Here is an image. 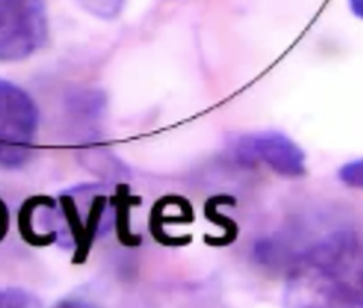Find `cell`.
<instances>
[{
    "label": "cell",
    "mask_w": 363,
    "mask_h": 308,
    "mask_svg": "<svg viewBox=\"0 0 363 308\" xmlns=\"http://www.w3.org/2000/svg\"><path fill=\"white\" fill-rule=\"evenodd\" d=\"M40 127L37 103L21 86L0 79V168L26 165Z\"/></svg>",
    "instance_id": "obj_1"
},
{
    "label": "cell",
    "mask_w": 363,
    "mask_h": 308,
    "mask_svg": "<svg viewBox=\"0 0 363 308\" xmlns=\"http://www.w3.org/2000/svg\"><path fill=\"white\" fill-rule=\"evenodd\" d=\"M49 16L43 0H0V62H20L44 47Z\"/></svg>",
    "instance_id": "obj_2"
},
{
    "label": "cell",
    "mask_w": 363,
    "mask_h": 308,
    "mask_svg": "<svg viewBox=\"0 0 363 308\" xmlns=\"http://www.w3.org/2000/svg\"><path fill=\"white\" fill-rule=\"evenodd\" d=\"M230 152L242 166H265L285 178L306 176V154L289 136L276 130L245 133L233 141Z\"/></svg>",
    "instance_id": "obj_3"
},
{
    "label": "cell",
    "mask_w": 363,
    "mask_h": 308,
    "mask_svg": "<svg viewBox=\"0 0 363 308\" xmlns=\"http://www.w3.org/2000/svg\"><path fill=\"white\" fill-rule=\"evenodd\" d=\"M88 14L101 20L117 18L126 5V0H74Z\"/></svg>",
    "instance_id": "obj_4"
},
{
    "label": "cell",
    "mask_w": 363,
    "mask_h": 308,
    "mask_svg": "<svg viewBox=\"0 0 363 308\" xmlns=\"http://www.w3.org/2000/svg\"><path fill=\"white\" fill-rule=\"evenodd\" d=\"M0 308H40L33 296L18 287H0Z\"/></svg>",
    "instance_id": "obj_5"
},
{
    "label": "cell",
    "mask_w": 363,
    "mask_h": 308,
    "mask_svg": "<svg viewBox=\"0 0 363 308\" xmlns=\"http://www.w3.org/2000/svg\"><path fill=\"white\" fill-rule=\"evenodd\" d=\"M337 176L345 186L363 190V157L342 165Z\"/></svg>",
    "instance_id": "obj_6"
},
{
    "label": "cell",
    "mask_w": 363,
    "mask_h": 308,
    "mask_svg": "<svg viewBox=\"0 0 363 308\" xmlns=\"http://www.w3.org/2000/svg\"><path fill=\"white\" fill-rule=\"evenodd\" d=\"M52 308H101V307L84 298H64L56 302Z\"/></svg>",
    "instance_id": "obj_7"
},
{
    "label": "cell",
    "mask_w": 363,
    "mask_h": 308,
    "mask_svg": "<svg viewBox=\"0 0 363 308\" xmlns=\"http://www.w3.org/2000/svg\"><path fill=\"white\" fill-rule=\"evenodd\" d=\"M8 230V210L4 201H0V241H2Z\"/></svg>",
    "instance_id": "obj_8"
},
{
    "label": "cell",
    "mask_w": 363,
    "mask_h": 308,
    "mask_svg": "<svg viewBox=\"0 0 363 308\" xmlns=\"http://www.w3.org/2000/svg\"><path fill=\"white\" fill-rule=\"evenodd\" d=\"M350 9L353 11V14L363 20V0H348Z\"/></svg>",
    "instance_id": "obj_9"
},
{
    "label": "cell",
    "mask_w": 363,
    "mask_h": 308,
    "mask_svg": "<svg viewBox=\"0 0 363 308\" xmlns=\"http://www.w3.org/2000/svg\"><path fill=\"white\" fill-rule=\"evenodd\" d=\"M357 290H359V296L360 301L363 304V260L359 266V272H357Z\"/></svg>",
    "instance_id": "obj_10"
}]
</instances>
